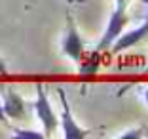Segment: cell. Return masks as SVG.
I'll list each match as a JSON object with an SVG mask.
<instances>
[{
  "instance_id": "cell-3",
  "label": "cell",
  "mask_w": 148,
  "mask_h": 139,
  "mask_svg": "<svg viewBox=\"0 0 148 139\" xmlns=\"http://www.w3.org/2000/svg\"><path fill=\"white\" fill-rule=\"evenodd\" d=\"M57 95L61 101V118H59V126L63 130V137L65 139H84L91 133V130H86L74 120L72 116V109H70L69 97H66L63 88H57Z\"/></svg>"
},
{
  "instance_id": "cell-9",
  "label": "cell",
  "mask_w": 148,
  "mask_h": 139,
  "mask_svg": "<svg viewBox=\"0 0 148 139\" xmlns=\"http://www.w3.org/2000/svg\"><path fill=\"white\" fill-rule=\"evenodd\" d=\"M0 124H8V116H6L4 107H2V99H0Z\"/></svg>"
},
{
  "instance_id": "cell-5",
  "label": "cell",
  "mask_w": 148,
  "mask_h": 139,
  "mask_svg": "<svg viewBox=\"0 0 148 139\" xmlns=\"http://www.w3.org/2000/svg\"><path fill=\"white\" fill-rule=\"evenodd\" d=\"M2 107L8 120H23L27 118V101L15 90L2 86Z\"/></svg>"
},
{
  "instance_id": "cell-11",
  "label": "cell",
  "mask_w": 148,
  "mask_h": 139,
  "mask_svg": "<svg viewBox=\"0 0 148 139\" xmlns=\"http://www.w3.org/2000/svg\"><path fill=\"white\" fill-rule=\"evenodd\" d=\"M143 99H144V103L148 105V88H144V90H143Z\"/></svg>"
},
{
  "instance_id": "cell-6",
  "label": "cell",
  "mask_w": 148,
  "mask_h": 139,
  "mask_svg": "<svg viewBox=\"0 0 148 139\" xmlns=\"http://www.w3.org/2000/svg\"><path fill=\"white\" fill-rule=\"evenodd\" d=\"M146 36H148V13H146V17L143 19V23H140L139 27L127 30V33H122V35H120V36H118V38L112 42V46H110V48H112L114 53L125 52V50L137 46V44H139L140 40H144Z\"/></svg>"
},
{
  "instance_id": "cell-2",
  "label": "cell",
  "mask_w": 148,
  "mask_h": 139,
  "mask_svg": "<svg viewBox=\"0 0 148 139\" xmlns=\"http://www.w3.org/2000/svg\"><path fill=\"white\" fill-rule=\"evenodd\" d=\"M32 109H34V113H36V118H38L40 124H42L44 135H46V137L53 135V131L59 128V118H57L55 111H53L51 103H49L48 91H46L44 84H36V99H34V103H32Z\"/></svg>"
},
{
  "instance_id": "cell-1",
  "label": "cell",
  "mask_w": 148,
  "mask_h": 139,
  "mask_svg": "<svg viewBox=\"0 0 148 139\" xmlns=\"http://www.w3.org/2000/svg\"><path fill=\"white\" fill-rule=\"evenodd\" d=\"M131 0H116V6L112 8V13L108 17V23L105 27V33L101 36V40L97 42L95 50L97 52H105L112 46V42L123 33L125 25L129 23V15H127V6Z\"/></svg>"
},
{
  "instance_id": "cell-7",
  "label": "cell",
  "mask_w": 148,
  "mask_h": 139,
  "mask_svg": "<svg viewBox=\"0 0 148 139\" xmlns=\"http://www.w3.org/2000/svg\"><path fill=\"white\" fill-rule=\"evenodd\" d=\"M13 137L17 139H44L46 135L40 133V131H34V130H23V128H13Z\"/></svg>"
},
{
  "instance_id": "cell-4",
  "label": "cell",
  "mask_w": 148,
  "mask_h": 139,
  "mask_svg": "<svg viewBox=\"0 0 148 139\" xmlns=\"http://www.w3.org/2000/svg\"><path fill=\"white\" fill-rule=\"evenodd\" d=\"M84 48H86V42H84L72 15H66V29H65V35H63V40H61L63 55L72 59L74 63H80L84 57Z\"/></svg>"
},
{
  "instance_id": "cell-13",
  "label": "cell",
  "mask_w": 148,
  "mask_h": 139,
  "mask_svg": "<svg viewBox=\"0 0 148 139\" xmlns=\"http://www.w3.org/2000/svg\"><path fill=\"white\" fill-rule=\"evenodd\" d=\"M144 73H146V74H148V67H146V71H144Z\"/></svg>"
},
{
  "instance_id": "cell-12",
  "label": "cell",
  "mask_w": 148,
  "mask_h": 139,
  "mask_svg": "<svg viewBox=\"0 0 148 139\" xmlns=\"http://www.w3.org/2000/svg\"><path fill=\"white\" fill-rule=\"evenodd\" d=\"M143 4H146V6H148V0H143Z\"/></svg>"
},
{
  "instance_id": "cell-10",
  "label": "cell",
  "mask_w": 148,
  "mask_h": 139,
  "mask_svg": "<svg viewBox=\"0 0 148 139\" xmlns=\"http://www.w3.org/2000/svg\"><path fill=\"white\" fill-rule=\"evenodd\" d=\"M8 73V65H6V61L0 57V74H6Z\"/></svg>"
},
{
  "instance_id": "cell-8",
  "label": "cell",
  "mask_w": 148,
  "mask_h": 139,
  "mask_svg": "<svg viewBox=\"0 0 148 139\" xmlns=\"http://www.w3.org/2000/svg\"><path fill=\"white\" fill-rule=\"evenodd\" d=\"M140 137H148V128L146 126L135 128V130H127L125 133L120 135V139H140Z\"/></svg>"
}]
</instances>
